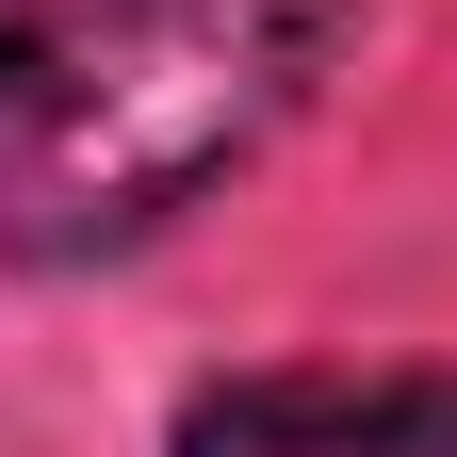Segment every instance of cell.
<instances>
[{
  "label": "cell",
  "instance_id": "6da1fadb",
  "mask_svg": "<svg viewBox=\"0 0 457 457\" xmlns=\"http://www.w3.org/2000/svg\"><path fill=\"white\" fill-rule=\"evenodd\" d=\"M327 66V0H17L0 17V262H114L196 212Z\"/></svg>",
  "mask_w": 457,
  "mask_h": 457
},
{
  "label": "cell",
  "instance_id": "7a4b0ae2",
  "mask_svg": "<svg viewBox=\"0 0 457 457\" xmlns=\"http://www.w3.org/2000/svg\"><path fill=\"white\" fill-rule=\"evenodd\" d=\"M180 457H457V376H212Z\"/></svg>",
  "mask_w": 457,
  "mask_h": 457
}]
</instances>
